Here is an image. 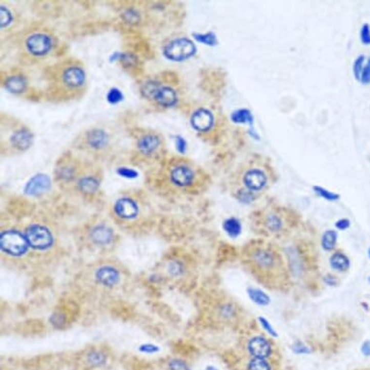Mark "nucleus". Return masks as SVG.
Wrapping results in <instances>:
<instances>
[{
	"label": "nucleus",
	"mask_w": 370,
	"mask_h": 370,
	"mask_svg": "<svg viewBox=\"0 0 370 370\" xmlns=\"http://www.w3.org/2000/svg\"><path fill=\"white\" fill-rule=\"evenodd\" d=\"M245 257L247 266L261 281L273 286L284 278L282 260L273 247L255 243L247 248Z\"/></svg>",
	"instance_id": "f257e3e1"
},
{
	"label": "nucleus",
	"mask_w": 370,
	"mask_h": 370,
	"mask_svg": "<svg viewBox=\"0 0 370 370\" xmlns=\"http://www.w3.org/2000/svg\"><path fill=\"white\" fill-rule=\"evenodd\" d=\"M1 251L12 257L25 255L29 248L27 237L17 230H5L0 235Z\"/></svg>",
	"instance_id": "f03ea898"
},
{
	"label": "nucleus",
	"mask_w": 370,
	"mask_h": 370,
	"mask_svg": "<svg viewBox=\"0 0 370 370\" xmlns=\"http://www.w3.org/2000/svg\"><path fill=\"white\" fill-rule=\"evenodd\" d=\"M197 48L194 43L187 38H178L171 41L163 49L165 57L172 61H183L194 55Z\"/></svg>",
	"instance_id": "7ed1b4c3"
},
{
	"label": "nucleus",
	"mask_w": 370,
	"mask_h": 370,
	"mask_svg": "<svg viewBox=\"0 0 370 370\" xmlns=\"http://www.w3.org/2000/svg\"><path fill=\"white\" fill-rule=\"evenodd\" d=\"M29 247L35 250H47L53 246V236L52 232L40 224H33L27 228L26 233Z\"/></svg>",
	"instance_id": "20e7f679"
},
{
	"label": "nucleus",
	"mask_w": 370,
	"mask_h": 370,
	"mask_svg": "<svg viewBox=\"0 0 370 370\" xmlns=\"http://www.w3.org/2000/svg\"><path fill=\"white\" fill-rule=\"evenodd\" d=\"M52 187L50 176L45 174H37L32 176L24 188L25 194L30 197H39L48 192Z\"/></svg>",
	"instance_id": "39448f33"
},
{
	"label": "nucleus",
	"mask_w": 370,
	"mask_h": 370,
	"mask_svg": "<svg viewBox=\"0 0 370 370\" xmlns=\"http://www.w3.org/2000/svg\"><path fill=\"white\" fill-rule=\"evenodd\" d=\"M52 39L44 33H36L27 38V51L35 56H43L47 54L52 50Z\"/></svg>",
	"instance_id": "423d86ee"
},
{
	"label": "nucleus",
	"mask_w": 370,
	"mask_h": 370,
	"mask_svg": "<svg viewBox=\"0 0 370 370\" xmlns=\"http://www.w3.org/2000/svg\"><path fill=\"white\" fill-rule=\"evenodd\" d=\"M247 352L251 358L268 359L273 354V346L271 342L261 335L250 338L247 342Z\"/></svg>",
	"instance_id": "0eeeda50"
},
{
	"label": "nucleus",
	"mask_w": 370,
	"mask_h": 370,
	"mask_svg": "<svg viewBox=\"0 0 370 370\" xmlns=\"http://www.w3.org/2000/svg\"><path fill=\"white\" fill-rule=\"evenodd\" d=\"M114 212L116 216L124 220H131L138 216L139 205L131 198H121L115 202Z\"/></svg>",
	"instance_id": "6e6552de"
},
{
	"label": "nucleus",
	"mask_w": 370,
	"mask_h": 370,
	"mask_svg": "<svg viewBox=\"0 0 370 370\" xmlns=\"http://www.w3.org/2000/svg\"><path fill=\"white\" fill-rule=\"evenodd\" d=\"M62 83L65 87L72 89L81 88L86 83V73L80 67L71 66L63 71Z\"/></svg>",
	"instance_id": "1a4fd4ad"
},
{
	"label": "nucleus",
	"mask_w": 370,
	"mask_h": 370,
	"mask_svg": "<svg viewBox=\"0 0 370 370\" xmlns=\"http://www.w3.org/2000/svg\"><path fill=\"white\" fill-rule=\"evenodd\" d=\"M214 124V117L209 110L199 109L191 116V125L196 131L207 132L212 129Z\"/></svg>",
	"instance_id": "9d476101"
},
{
	"label": "nucleus",
	"mask_w": 370,
	"mask_h": 370,
	"mask_svg": "<svg viewBox=\"0 0 370 370\" xmlns=\"http://www.w3.org/2000/svg\"><path fill=\"white\" fill-rule=\"evenodd\" d=\"M95 279L105 287H114L120 281V273L112 265H103L95 273Z\"/></svg>",
	"instance_id": "9b49d317"
},
{
	"label": "nucleus",
	"mask_w": 370,
	"mask_h": 370,
	"mask_svg": "<svg viewBox=\"0 0 370 370\" xmlns=\"http://www.w3.org/2000/svg\"><path fill=\"white\" fill-rule=\"evenodd\" d=\"M243 183L248 190L259 191L264 188L266 183V176L261 170L251 169L245 173L243 177Z\"/></svg>",
	"instance_id": "f8f14e48"
},
{
	"label": "nucleus",
	"mask_w": 370,
	"mask_h": 370,
	"mask_svg": "<svg viewBox=\"0 0 370 370\" xmlns=\"http://www.w3.org/2000/svg\"><path fill=\"white\" fill-rule=\"evenodd\" d=\"M89 238L93 243L104 246L114 240L115 234L114 231L106 225H97L90 231Z\"/></svg>",
	"instance_id": "ddd939ff"
},
{
	"label": "nucleus",
	"mask_w": 370,
	"mask_h": 370,
	"mask_svg": "<svg viewBox=\"0 0 370 370\" xmlns=\"http://www.w3.org/2000/svg\"><path fill=\"white\" fill-rule=\"evenodd\" d=\"M171 180L174 184L179 187L189 186L193 182L194 173L190 168L186 166H177L171 172Z\"/></svg>",
	"instance_id": "4468645a"
},
{
	"label": "nucleus",
	"mask_w": 370,
	"mask_h": 370,
	"mask_svg": "<svg viewBox=\"0 0 370 370\" xmlns=\"http://www.w3.org/2000/svg\"><path fill=\"white\" fill-rule=\"evenodd\" d=\"M153 99L163 107H173L177 102L176 90L170 87H160Z\"/></svg>",
	"instance_id": "2eb2a0df"
},
{
	"label": "nucleus",
	"mask_w": 370,
	"mask_h": 370,
	"mask_svg": "<svg viewBox=\"0 0 370 370\" xmlns=\"http://www.w3.org/2000/svg\"><path fill=\"white\" fill-rule=\"evenodd\" d=\"M11 141L18 150H27L32 145L33 136L27 129H22L13 134Z\"/></svg>",
	"instance_id": "dca6fc26"
},
{
	"label": "nucleus",
	"mask_w": 370,
	"mask_h": 370,
	"mask_svg": "<svg viewBox=\"0 0 370 370\" xmlns=\"http://www.w3.org/2000/svg\"><path fill=\"white\" fill-rule=\"evenodd\" d=\"M160 140L155 135H145L138 140V149L143 154H150L157 150Z\"/></svg>",
	"instance_id": "f3484780"
},
{
	"label": "nucleus",
	"mask_w": 370,
	"mask_h": 370,
	"mask_svg": "<svg viewBox=\"0 0 370 370\" xmlns=\"http://www.w3.org/2000/svg\"><path fill=\"white\" fill-rule=\"evenodd\" d=\"M88 146L94 150H101L108 143V134L104 130L94 129L88 132Z\"/></svg>",
	"instance_id": "a211bd4d"
},
{
	"label": "nucleus",
	"mask_w": 370,
	"mask_h": 370,
	"mask_svg": "<svg viewBox=\"0 0 370 370\" xmlns=\"http://www.w3.org/2000/svg\"><path fill=\"white\" fill-rule=\"evenodd\" d=\"M27 87V79L23 76H11L5 81V88L14 94L23 93Z\"/></svg>",
	"instance_id": "6ab92c4d"
},
{
	"label": "nucleus",
	"mask_w": 370,
	"mask_h": 370,
	"mask_svg": "<svg viewBox=\"0 0 370 370\" xmlns=\"http://www.w3.org/2000/svg\"><path fill=\"white\" fill-rule=\"evenodd\" d=\"M100 182L94 176H84L79 178L78 181V188L79 191L85 194H93L97 191Z\"/></svg>",
	"instance_id": "aec40b11"
},
{
	"label": "nucleus",
	"mask_w": 370,
	"mask_h": 370,
	"mask_svg": "<svg viewBox=\"0 0 370 370\" xmlns=\"http://www.w3.org/2000/svg\"><path fill=\"white\" fill-rule=\"evenodd\" d=\"M331 266L337 272H346L350 266V260L342 252H335L330 258Z\"/></svg>",
	"instance_id": "412c9836"
},
{
	"label": "nucleus",
	"mask_w": 370,
	"mask_h": 370,
	"mask_svg": "<svg viewBox=\"0 0 370 370\" xmlns=\"http://www.w3.org/2000/svg\"><path fill=\"white\" fill-rule=\"evenodd\" d=\"M108 358H107L106 354H104L101 351L98 350H93L90 351L87 355V362L88 365H90L91 367H102L107 363Z\"/></svg>",
	"instance_id": "4be33fe9"
},
{
	"label": "nucleus",
	"mask_w": 370,
	"mask_h": 370,
	"mask_svg": "<svg viewBox=\"0 0 370 370\" xmlns=\"http://www.w3.org/2000/svg\"><path fill=\"white\" fill-rule=\"evenodd\" d=\"M223 229L230 238H237L241 233V224L237 218L231 217L224 221Z\"/></svg>",
	"instance_id": "5701e85b"
},
{
	"label": "nucleus",
	"mask_w": 370,
	"mask_h": 370,
	"mask_svg": "<svg viewBox=\"0 0 370 370\" xmlns=\"http://www.w3.org/2000/svg\"><path fill=\"white\" fill-rule=\"evenodd\" d=\"M231 118L235 124H248L250 125L253 124L254 120L252 114L246 109H240L238 111H235L231 115Z\"/></svg>",
	"instance_id": "b1692460"
},
{
	"label": "nucleus",
	"mask_w": 370,
	"mask_h": 370,
	"mask_svg": "<svg viewBox=\"0 0 370 370\" xmlns=\"http://www.w3.org/2000/svg\"><path fill=\"white\" fill-rule=\"evenodd\" d=\"M248 296L249 298L259 305H268L271 302L270 297L261 290L256 288H249L248 290Z\"/></svg>",
	"instance_id": "393cba45"
},
{
	"label": "nucleus",
	"mask_w": 370,
	"mask_h": 370,
	"mask_svg": "<svg viewBox=\"0 0 370 370\" xmlns=\"http://www.w3.org/2000/svg\"><path fill=\"white\" fill-rule=\"evenodd\" d=\"M337 241V233L333 230H327L322 237V247L326 251H331L335 248Z\"/></svg>",
	"instance_id": "a878e982"
},
{
	"label": "nucleus",
	"mask_w": 370,
	"mask_h": 370,
	"mask_svg": "<svg viewBox=\"0 0 370 370\" xmlns=\"http://www.w3.org/2000/svg\"><path fill=\"white\" fill-rule=\"evenodd\" d=\"M247 370H273L268 359L251 358L247 363Z\"/></svg>",
	"instance_id": "bb28decb"
},
{
	"label": "nucleus",
	"mask_w": 370,
	"mask_h": 370,
	"mask_svg": "<svg viewBox=\"0 0 370 370\" xmlns=\"http://www.w3.org/2000/svg\"><path fill=\"white\" fill-rule=\"evenodd\" d=\"M111 61H115V60H119L124 64V66H132L135 62L137 61L136 57L129 54V53H113L110 57Z\"/></svg>",
	"instance_id": "cd10ccee"
},
{
	"label": "nucleus",
	"mask_w": 370,
	"mask_h": 370,
	"mask_svg": "<svg viewBox=\"0 0 370 370\" xmlns=\"http://www.w3.org/2000/svg\"><path fill=\"white\" fill-rule=\"evenodd\" d=\"M195 40H197L200 43H203L208 46H215L217 44V38L213 32H208V33H194Z\"/></svg>",
	"instance_id": "c85d7f7f"
},
{
	"label": "nucleus",
	"mask_w": 370,
	"mask_h": 370,
	"mask_svg": "<svg viewBox=\"0 0 370 370\" xmlns=\"http://www.w3.org/2000/svg\"><path fill=\"white\" fill-rule=\"evenodd\" d=\"M265 226L272 232H277L282 227V221L277 215L270 214L265 219Z\"/></svg>",
	"instance_id": "c756f323"
},
{
	"label": "nucleus",
	"mask_w": 370,
	"mask_h": 370,
	"mask_svg": "<svg viewBox=\"0 0 370 370\" xmlns=\"http://www.w3.org/2000/svg\"><path fill=\"white\" fill-rule=\"evenodd\" d=\"M122 100H124V94L121 90L118 88H111L107 93V101L110 104H118Z\"/></svg>",
	"instance_id": "7c9ffc66"
},
{
	"label": "nucleus",
	"mask_w": 370,
	"mask_h": 370,
	"mask_svg": "<svg viewBox=\"0 0 370 370\" xmlns=\"http://www.w3.org/2000/svg\"><path fill=\"white\" fill-rule=\"evenodd\" d=\"M159 88H160V86H159L157 83H155V81H149V83H147V84L142 87V88H141V92H142V94H143L146 97L153 99Z\"/></svg>",
	"instance_id": "2f4dec72"
},
{
	"label": "nucleus",
	"mask_w": 370,
	"mask_h": 370,
	"mask_svg": "<svg viewBox=\"0 0 370 370\" xmlns=\"http://www.w3.org/2000/svg\"><path fill=\"white\" fill-rule=\"evenodd\" d=\"M314 191L316 194L319 195L320 197L326 199L327 201H336L338 198H339V195L335 194L334 192H331L328 190H326L323 187H320V186H314L313 187Z\"/></svg>",
	"instance_id": "473e14b6"
},
{
	"label": "nucleus",
	"mask_w": 370,
	"mask_h": 370,
	"mask_svg": "<svg viewBox=\"0 0 370 370\" xmlns=\"http://www.w3.org/2000/svg\"><path fill=\"white\" fill-rule=\"evenodd\" d=\"M13 20V16L11 14L9 10L7 9L4 6H1L0 8V24H1V28L3 27H8L10 24Z\"/></svg>",
	"instance_id": "72a5a7b5"
},
{
	"label": "nucleus",
	"mask_w": 370,
	"mask_h": 370,
	"mask_svg": "<svg viewBox=\"0 0 370 370\" xmlns=\"http://www.w3.org/2000/svg\"><path fill=\"white\" fill-rule=\"evenodd\" d=\"M183 272H184L183 264L179 261H172L168 265V273L172 276H179L180 274L183 273Z\"/></svg>",
	"instance_id": "f704fd0d"
},
{
	"label": "nucleus",
	"mask_w": 370,
	"mask_h": 370,
	"mask_svg": "<svg viewBox=\"0 0 370 370\" xmlns=\"http://www.w3.org/2000/svg\"><path fill=\"white\" fill-rule=\"evenodd\" d=\"M169 370H191L187 362L181 359H173L168 362Z\"/></svg>",
	"instance_id": "c9c22d12"
},
{
	"label": "nucleus",
	"mask_w": 370,
	"mask_h": 370,
	"mask_svg": "<svg viewBox=\"0 0 370 370\" xmlns=\"http://www.w3.org/2000/svg\"><path fill=\"white\" fill-rule=\"evenodd\" d=\"M139 352L141 354H146V355H155L157 353L160 352L161 348L158 345L153 343H143L141 344L138 348Z\"/></svg>",
	"instance_id": "e433bc0d"
},
{
	"label": "nucleus",
	"mask_w": 370,
	"mask_h": 370,
	"mask_svg": "<svg viewBox=\"0 0 370 370\" xmlns=\"http://www.w3.org/2000/svg\"><path fill=\"white\" fill-rule=\"evenodd\" d=\"M116 173H117L118 176L128 178V179H133V178H136L139 176V173L137 171H135L133 169H129V168H118Z\"/></svg>",
	"instance_id": "4c0bfd02"
},
{
	"label": "nucleus",
	"mask_w": 370,
	"mask_h": 370,
	"mask_svg": "<svg viewBox=\"0 0 370 370\" xmlns=\"http://www.w3.org/2000/svg\"><path fill=\"white\" fill-rule=\"evenodd\" d=\"M363 61H364V56L363 55H360L355 62H354V68H353V72H354V75L355 77L358 79H360L361 78V72L363 69Z\"/></svg>",
	"instance_id": "58836bf2"
},
{
	"label": "nucleus",
	"mask_w": 370,
	"mask_h": 370,
	"mask_svg": "<svg viewBox=\"0 0 370 370\" xmlns=\"http://www.w3.org/2000/svg\"><path fill=\"white\" fill-rule=\"evenodd\" d=\"M124 20L127 22V23H130V24H135L137 23L139 19H140V16H139V13L135 10L129 9L127 11H125L122 15Z\"/></svg>",
	"instance_id": "ea45409f"
},
{
	"label": "nucleus",
	"mask_w": 370,
	"mask_h": 370,
	"mask_svg": "<svg viewBox=\"0 0 370 370\" xmlns=\"http://www.w3.org/2000/svg\"><path fill=\"white\" fill-rule=\"evenodd\" d=\"M361 40L363 44L370 45V27L367 24L361 27Z\"/></svg>",
	"instance_id": "a19ab883"
},
{
	"label": "nucleus",
	"mask_w": 370,
	"mask_h": 370,
	"mask_svg": "<svg viewBox=\"0 0 370 370\" xmlns=\"http://www.w3.org/2000/svg\"><path fill=\"white\" fill-rule=\"evenodd\" d=\"M360 80L364 85L370 84V58L368 59L367 63L365 64V66L363 67V69H362Z\"/></svg>",
	"instance_id": "79ce46f5"
},
{
	"label": "nucleus",
	"mask_w": 370,
	"mask_h": 370,
	"mask_svg": "<svg viewBox=\"0 0 370 370\" xmlns=\"http://www.w3.org/2000/svg\"><path fill=\"white\" fill-rule=\"evenodd\" d=\"M176 150H177V151H178L179 153H181V154L185 153V151H186V141H185L184 139H183L182 137L176 136Z\"/></svg>",
	"instance_id": "37998d69"
},
{
	"label": "nucleus",
	"mask_w": 370,
	"mask_h": 370,
	"mask_svg": "<svg viewBox=\"0 0 370 370\" xmlns=\"http://www.w3.org/2000/svg\"><path fill=\"white\" fill-rule=\"evenodd\" d=\"M238 199L244 203H248L249 201H252L253 199V195H252V191L250 190H241L238 194Z\"/></svg>",
	"instance_id": "c03bdc74"
},
{
	"label": "nucleus",
	"mask_w": 370,
	"mask_h": 370,
	"mask_svg": "<svg viewBox=\"0 0 370 370\" xmlns=\"http://www.w3.org/2000/svg\"><path fill=\"white\" fill-rule=\"evenodd\" d=\"M259 320H260V322H261V325L264 326V330H265L270 335H273V336H277V334H276L275 331L273 330V326H271V324H270L264 318H259Z\"/></svg>",
	"instance_id": "a18cd8bd"
},
{
	"label": "nucleus",
	"mask_w": 370,
	"mask_h": 370,
	"mask_svg": "<svg viewBox=\"0 0 370 370\" xmlns=\"http://www.w3.org/2000/svg\"><path fill=\"white\" fill-rule=\"evenodd\" d=\"M294 352L296 354H299V355H302V354H309V349L306 348V346L302 345V344H298V345H295L294 346Z\"/></svg>",
	"instance_id": "49530a36"
},
{
	"label": "nucleus",
	"mask_w": 370,
	"mask_h": 370,
	"mask_svg": "<svg viewBox=\"0 0 370 370\" xmlns=\"http://www.w3.org/2000/svg\"><path fill=\"white\" fill-rule=\"evenodd\" d=\"M335 226L337 229L346 230L350 226V221L347 220V219H341V220L336 222Z\"/></svg>",
	"instance_id": "de8ad7c7"
},
{
	"label": "nucleus",
	"mask_w": 370,
	"mask_h": 370,
	"mask_svg": "<svg viewBox=\"0 0 370 370\" xmlns=\"http://www.w3.org/2000/svg\"><path fill=\"white\" fill-rule=\"evenodd\" d=\"M361 353L364 356H370V341H365L361 346Z\"/></svg>",
	"instance_id": "09e8293b"
},
{
	"label": "nucleus",
	"mask_w": 370,
	"mask_h": 370,
	"mask_svg": "<svg viewBox=\"0 0 370 370\" xmlns=\"http://www.w3.org/2000/svg\"><path fill=\"white\" fill-rule=\"evenodd\" d=\"M204 370H218L215 366H212V365H209V366H207L205 367V369Z\"/></svg>",
	"instance_id": "8fccbe9b"
},
{
	"label": "nucleus",
	"mask_w": 370,
	"mask_h": 370,
	"mask_svg": "<svg viewBox=\"0 0 370 370\" xmlns=\"http://www.w3.org/2000/svg\"><path fill=\"white\" fill-rule=\"evenodd\" d=\"M368 253H369V258H370V248H369V251H368Z\"/></svg>",
	"instance_id": "3c124183"
}]
</instances>
